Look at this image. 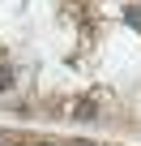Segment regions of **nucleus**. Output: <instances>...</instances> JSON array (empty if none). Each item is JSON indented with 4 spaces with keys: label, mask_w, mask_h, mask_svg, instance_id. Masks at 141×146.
I'll list each match as a JSON object with an SVG mask.
<instances>
[{
    "label": "nucleus",
    "mask_w": 141,
    "mask_h": 146,
    "mask_svg": "<svg viewBox=\"0 0 141 146\" xmlns=\"http://www.w3.org/2000/svg\"><path fill=\"white\" fill-rule=\"evenodd\" d=\"M13 86V69H0V90H9Z\"/></svg>",
    "instance_id": "f03ea898"
},
{
    "label": "nucleus",
    "mask_w": 141,
    "mask_h": 146,
    "mask_svg": "<svg viewBox=\"0 0 141 146\" xmlns=\"http://www.w3.org/2000/svg\"><path fill=\"white\" fill-rule=\"evenodd\" d=\"M124 22H128L132 30H141V9H137V5H132V9H124Z\"/></svg>",
    "instance_id": "f257e3e1"
}]
</instances>
